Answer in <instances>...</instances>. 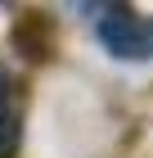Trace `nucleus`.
<instances>
[{
    "label": "nucleus",
    "instance_id": "nucleus-3",
    "mask_svg": "<svg viewBox=\"0 0 153 158\" xmlns=\"http://www.w3.org/2000/svg\"><path fill=\"white\" fill-rule=\"evenodd\" d=\"M18 104H14V90H5L0 95V158H14V149H18Z\"/></svg>",
    "mask_w": 153,
    "mask_h": 158
},
{
    "label": "nucleus",
    "instance_id": "nucleus-4",
    "mask_svg": "<svg viewBox=\"0 0 153 158\" xmlns=\"http://www.w3.org/2000/svg\"><path fill=\"white\" fill-rule=\"evenodd\" d=\"M5 90H9V77H5V73H0V95H5Z\"/></svg>",
    "mask_w": 153,
    "mask_h": 158
},
{
    "label": "nucleus",
    "instance_id": "nucleus-2",
    "mask_svg": "<svg viewBox=\"0 0 153 158\" xmlns=\"http://www.w3.org/2000/svg\"><path fill=\"white\" fill-rule=\"evenodd\" d=\"M14 45L23 50L27 59H45L50 54V18H23V23L14 27Z\"/></svg>",
    "mask_w": 153,
    "mask_h": 158
},
{
    "label": "nucleus",
    "instance_id": "nucleus-1",
    "mask_svg": "<svg viewBox=\"0 0 153 158\" xmlns=\"http://www.w3.org/2000/svg\"><path fill=\"white\" fill-rule=\"evenodd\" d=\"M90 14H99L95 32H99V45L113 59H122V63L153 59V18H140L131 5H99Z\"/></svg>",
    "mask_w": 153,
    "mask_h": 158
}]
</instances>
